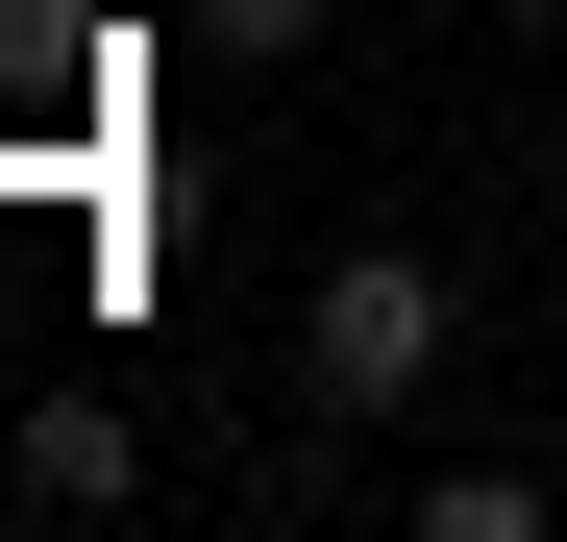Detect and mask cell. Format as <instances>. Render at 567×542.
<instances>
[{"mask_svg":"<svg viewBox=\"0 0 567 542\" xmlns=\"http://www.w3.org/2000/svg\"><path fill=\"white\" fill-rule=\"evenodd\" d=\"M420 395H444V271L420 247H346L321 296H297V419L321 444H395Z\"/></svg>","mask_w":567,"mask_h":542,"instance_id":"cell-1","label":"cell"},{"mask_svg":"<svg viewBox=\"0 0 567 542\" xmlns=\"http://www.w3.org/2000/svg\"><path fill=\"white\" fill-rule=\"evenodd\" d=\"M148 493V419L124 395H25V444H0V518H124Z\"/></svg>","mask_w":567,"mask_h":542,"instance_id":"cell-2","label":"cell"},{"mask_svg":"<svg viewBox=\"0 0 567 542\" xmlns=\"http://www.w3.org/2000/svg\"><path fill=\"white\" fill-rule=\"evenodd\" d=\"M395 518H420V542H543V469H420Z\"/></svg>","mask_w":567,"mask_h":542,"instance_id":"cell-3","label":"cell"},{"mask_svg":"<svg viewBox=\"0 0 567 542\" xmlns=\"http://www.w3.org/2000/svg\"><path fill=\"white\" fill-rule=\"evenodd\" d=\"M198 50H247V74H271V50H321V0H198Z\"/></svg>","mask_w":567,"mask_h":542,"instance_id":"cell-4","label":"cell"},{"mask_svg":"<svg viewBox=\"0 0 567 542\" xmlns=\"http://www.w3.org/2000/svg\"><path fill=\"white\" fill-rule=\"evenodd\" d=\"M494 25H543V50H567V0H494Z\"/></svg>","mask_w":567,"mask_h":542,"instance_id":"cell-5","label":"cell"},{"mask_svg":"<svg viewBox=\"0 0 567 542\" xmlns=\"http://www.w3.org/2000/svg\"><path fill=\"white\" fill-rule=\"evenodd\" d=\"M543 198H567V124H543Z\"/></svg>","mask_w":567,"mask_h":542,"instance_id":"cell-6","label":"cell"}]
</instances>
